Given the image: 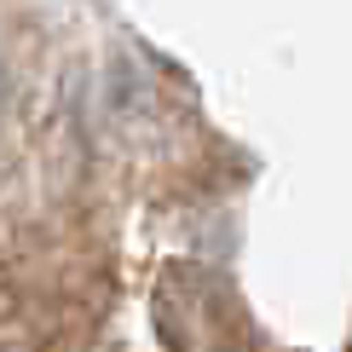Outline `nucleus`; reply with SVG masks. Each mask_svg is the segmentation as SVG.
Returning a JSON list of instances; mask_svg holds the SVG:
<instances>
[{
	"label": "nucleus",
	"mask_w": 352,
	"mask_h": 352,
	"mask_svg": "<svg viewBox=\"0 0 352 352\" xmlns=\"http://www.w3.org/2000/svg\"><path fill=\"white\" fill-rule=\"evenodd\" d=\"M0 110H6V76H0Z\"/></svg>",
	"instance_id": "nucleus-1"
}]
</instances>
